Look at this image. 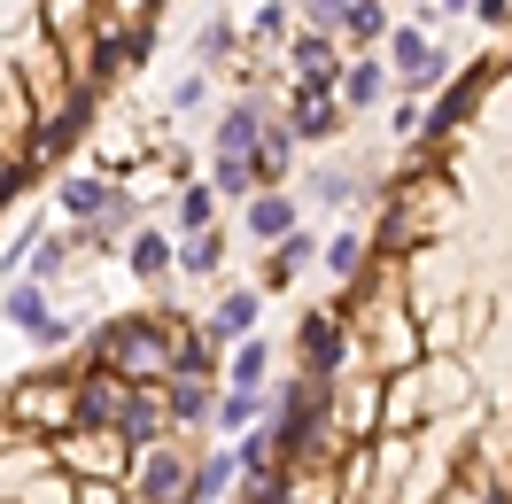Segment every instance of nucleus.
<instances>
[{"label": "nucleus", "instance_id": "obj_38", "mask_svg": "<svg viewBox=\"0 0 512 504\" xmlns=\"http://www.w3.org/2000/svg\"><path fill=\"white\" fill-rule=\"evenodd\" d=\"M474 16H481V24H505V16H512V0H474Z\"/></svg>", "mask_w": 512, "mask_h": 504}, {"label": "nucleus", "instance_id": "obj_36", "mask_svg": "<svg viewBox=\"0 0 512 504\" xmlns=\"http://www.w3.org/2000/svg\"><path fill=\"white\" fill-rule=\"evenodd\" d=\"M32 342H39V349H63V342H70V318H39Z\"/></svg>", "mask_w": 512, "mask_h": 504}, {"label": "nucleus", "instance_id": "obj_20", "mask_svg": "<svg viewBox=\"0 0 512 504\" xmlns=\"http://www.w3.org/2000/svg\"><path fill=\"white\" fill-rule=\"evenodd\" d=\"M109 202H117L109 179H63V210H70V218H101Z\"/></svg>", "mask_w": 512, "mask_h": 504}, {"label": "nucleus", "instance_id": "obj_31", "mask_svg": "<svg viewBox=\"0 0 512 504\" xmlns=\"http://www.w3.org/2000/svg\"><path fill=\"white\" fill-rule=\"evenodd\" d=\"M303 16H311V32H342V16H350V0H303Z\"/></svg>", "mask_w": 512, "mask_h": 504}, {"label": "nucleus", "instance_id": "obj_13", "mask_svg": "<svg viewBox=\"0 0 512 504\" xmlns=\"http://www.w3.org/2000/svg\"><path fill=\"white\" fill-rule=\"evenodd\" d=\"M295 78H303V94H334V86H342V63H334V47H326L319 32L295 39Z\"/></svg>", "mask_w": 512, "mask_h": 504}, {"label": "nucleus", "instance_id": "obj_7", "mask_svg": "<svg viewBox=\"0 0 512 504\" xmlns=\"http://www.w3.org/2000/svg\"><path fill=\"white\" fill-rule=\"evenodd\" d=\"M140 504H194V466L179 450H140Z\"/></svg>", "mask_w": 512, "mask_h": 504}, {"label": "nucleus", "instance_id": "obj_6", "mask_svg": "<svg viewBox=\"0 0 512 504\" xmlns=\"http://www.w3.org/2000/svg\"><path fill=\"white\" fill-rule=\"evenodd\" d=\"M125 442L109 427H70L63 435V481H125Z\"/></svg>", "mask_w": 512, "mask_h": 504}, {"label": "nucleus", "instance_id": "obj_5", "mask_svg": "<svg viewBox=\"0 0 512 504\" xmlns=\"http://www.w3.org/2000/svg\"><path fill=\"white\" fill-rule=\"evenodd\" d=\"M16 435H39V442H63L70 435V380H16L8 388V411H0Z\"/></svg>", "mask_w": 512, "mask_h": 504}, {"label": "nucleus", "instance_id": "obj_19", "mask_svg": "<svg viewBox=\"0 0 512 504\" xmlns=\"http://www.w3.org/2000/svg\"><path fill=\"white\" fill-rule=\"evenodd\" d=\"M249 326H256V295L241 287V295H225V303H218V318H210V342H241Z\"/></svg>", "mask_w": 512, "mask_h": 504}, {"label": "nucleus", "instance_id": "obj_39", "mask_svg": "<svg viewBox=\"0 0 512 504\" xmlns=\"http://www.w3.org/2000/svg\"><path fill=\"white\" fill-rule=\"evenodd\" d=\"M16 442H24V435H16V427H8V419H0V450H16Z\"/></svg>", "mask_w": 512, "mask_h": 504}, {"label": "nucleus", "instance_id": "obj_4", "mask_svg": "<svg viewBox=\"0 0 512 504\" xmlns=\"http://www.w3.org/2000/svg\"><path fill=\"white\" fill-rule=\"evenodd\" d=\"M16 94L32 101L39 125H63L70 117V63H63V47L39 32V24L16 39Z\"/></svg>", "mask_w": 512, "mask_h": 504}, {"label": "nucleus", "instance_id": "obj_11", "mask_svg": "<svg viewBox=\"0 0 512 504\" xmlns=\"http://www.w3.org/2000/svg\"><path fill=\"white\" fill-rule=\"evenodd\" d=\"M163 419H171V427H202V419H218V396L202 388V373L163 380Z\"/></svg>", "mask_w": 512, "mask_h": 504}, {"label": "nucleus", "instance_id": "obj_8", "mask_svg": "<svg viewBox=\"0 0 512 504\" xmlns=\"http://www.w3.org/2000/svg\"><path fill=\"white\" fill-rule=\"evenodd\" d=\"M365 342H373V365H381V380H388V373H404V365H419V357H427V349H419V334L404 326V311H396V303L365 318Z\"/></svg>", "mask_w": 512, "mask_h": 504}, {"label": "nucleus", "instance_id": "obj_16", "mask_svg": "<svg viewBox=\"0 0 512 504\" xmlns=\"http://www.w3.org/2000/svg\"><path fill=\"white\" fill-rule=\"evenodd\" d=\"M249 233L256 241H288L295 233V202L288 194H249Z\"/></svg>", "mask_w": 512, "mask_h": 504}, {"label": "nucleus", "instance_id": "obj_32", "mask_svg": "<svg viewBox=\"0 0 512 504\" xmlns=\"http://www.w3.org/2000/svg\"><path fill=\"white\" fill-rule=\"evenodd\" d=\"M70 504H125V481H70Z\"/></svg>", "mask_w": 512, "mask_h": 504}, {"label": "nucleus", "instance_id": "obj_12", "mask_svg": "<svg viewBox=\"0 0 512 504\" xmlns=\"http://www.w3.org/2000/svg\"><path fill=\"white\" fill-rule=\"evenodd\" d=\"M39 32L63 47V63L86 47V32H94V0H47V16H39Z\"/></svg>", "mask_w": 512, "mask_h": 504}, {"label": "nucleus", "instance_id": "obj_3", "mask_svg": "<svg viewBox=\"0 0 512 504\" xmlns=\"http://www.w3.org/2000/svg\"><path fill=\"white\" fill-rule=\"evenodd\" d=\"M450 225V187L435 179V171H412L404 187L388 194V218H381V249L388 256H412L419 241H435Z\"/></svg>", "mask_w": 512, "mask_h": 504}, {"label": "nucleus", "instance_id": "obj_29", "mask_svg": "<svg viewBox=\"0 0 512 504\" xmlns=\"http://www.w3.org/2000/svg\"><path fill=\"white\" fill-rule=\"evenodd\" d=\"M326 264H334L342 280H357V272H365V241H357V233H342V241L326 249Z\"/></svg>", "mask_w": 512, "mask_h": 504}, {"label": "nucleus", "instance_id": "obj_33", "mask_svg": "<svg viewBox=\"0 0 512 504\" xmlns=\"http://www.w3.org/2000/svg\"><path fill=\"white\" fill-rule=\"evenodd\" d=\"M256 187V171L241 156H218V194H249Z\"/></svg>", "mask_w": 512, "mask_h": 504}, {"label": "nucleus", "instance_id": "obj_40", "mask_svg": "<svg viewBox=\"0 0 512 504\" xmlns=\"http://www.w3.org/2000/svg\"><path fill=\"white\" fill-rule=\"evenodd\" d=\"M443 8H466V0H435V8H427V16H443Z\"/></svg>", "mask_w": 512, "mask_h": 504}, {"label": "nucleus", "instance_id": "obj_23", "mask_svg": "<svg viewBox=\"0 0 512 504\" xmlns=\"http://www.w3.org/2000/svg\"><path fill=\"white\" fill-rule=\"evenodd\" d=\"M233 396H264V342H249L233 357Z\"/></svg>", "mask_w": 512, "mask_h": 504}, {"label": "nucleus", "instance_id": "obj_35", "mask_svg": "<svg viewBox=\"0 0 512 504\" xmlns=\"http://www.w3.org/2000/svg\"><path fill=\"white\" fill-rule=\"evenodd\" d=\"M24 504H70V481H63V473H47V481L24 489Z\"/></svg>", "mask_w": 512, "mask_h": 504}, {"label": "nucleus", "instance_id": "obj_30", "mask_svg": "<svg viewBox=\"0 0 512 504\" xmlns=\"http://www.w3.org/2000/svg\"><path fill=\"white\" fill-rule=\"evenodd\" d=\"M225 481H233V458H210V466L194 473V504H210V497H225Z\"/></svg>", "mask_w": 512, "mask_h": 504}, {"label": "nucleus", "instance_id": "obj_22", "mask_svg": "<svg viewBox=\"0 0 512 504\" xmlns=\"http://www.w3.org/2000/svg\"><path fill=\"white\" fill-rule=\"evenodd\" d=\"M0 318H8V326H24V334H32L39 318H47V295H39L32 280H24V287H8V311H0Z\"/></svg>", "mask_w": 512, "mask_h": 504}, {"label": "nucleus", "instance_id": "obj_34", "mask_svg": "<svg viewBox=\"0 0 512 504\" xmlns=\"http://www.w3.org/2000/svg\"><path fill=\"white\" fill-rule=\"evenodd\" d=\"M350 194H357V171H319V202H334V210H342Z\"/></svg>", "mask_w": 512, "mask_h": 504}, {"label": "nucleus", "instance_id": "obj_10", "mask_svg": "<svg viewBox=\"0 0 512 504\" xmlns=\"http://www.w3.org/2000/svg\"><path fill=\"white\" fill-rule=\"evenodd\" d=\"M295 357H303V373H311V380H334V365H342V318L311 311V318H303V334H295Z\"/></svg>", "mask_w": 512, "mask_h": 504}, {"label": "nucleus", "instance_id": "obj_26", "mask_svg": "<svg viewBox=\"0 0 512 504\" xmlns=\"http://www.w3.org/2000/svg\"><path fill=\"white\" fill-rule=\"evenodd\" d=\"M163 264H171V249H163V233H140V241H132V272H140V280H156Z\"/></svg>", "mask_w": 512, "mask_h": 504}, {"label": "nucleus", "instance_id": "obj_25", "mask_svg": "<svg viewBox=\"0 0 512 504\" xmlns=\"http://www.w3.org/2000/svg\"><path fill=\"white\" fill-rule=\"evenodd\" d=\"M218 264H225V241H218V225H202L187 241V272H218Z\"/></svg>", "mask_w": 512, "mask_h": 504}, {"label": "nucleus", "instance_id": "obj_9", "mask_svg": "<svg viewBox=\"0 0 512 504\" xmlns=\"http://www.w3.org/2000/svg\"><path fill=\"white\" fill-rule=\"evenodd\" d=\"M481 94H489V63H466V70H458V86L435 101V117H419V140H443V132H458L466 117H474Z\"/></svg>", "mask_w": 512, "mask_h": 504}, {"label": "nucleus", "instance_id": "obj_21", "mask_svg": "<svg viewBox=\"0 0 512 504\" xmlns=\"http://www.w3.org/2000/svg\"><path fill=\"white\" fill-rule=\"evenodd\" d=\"M342 101H350V109H373V101H381V63H342Z\"/></svg>", "mask_w": 512, "mask_h": 504}, {"label": "nucleus", "instance_id": "obj_18", "mask_svg": "<svg viewBox=\"0 0 512 504\" xmlns=\"http://www.w3.org/2000/svg\"><path fill=\"white\" fill-rule=\"evenodd\" d=\"M334 125H342V109H334L326 94H303V101L288 109V140H326Z\"/></svg>", "mask_w": 512, "mask_h": 504}, {"label": "nucleus", "instance_id": "obj_28", "mask_svg": "<svg viewBox=\"0 0 512 504\" xmlns=\"http://www.w3.org/2000/svg\"><path fill=\"white\" fill-rule=\"evenodd\" d=\"M342 32H350V39H381V0H350Z\"/></svg>", "mask_w": 512, "mask_h": 504}, {"label": "nucleus", "instance_id": "obj_1", "mask_svg": "<svg viewBox=\"0 0 512 504\" xmlns=\"http://www.w3.org/2000/svg\"><path fill=\"white\" fill-rule=\"evenodd\" d=\"M94 365H101V373H117L125 388H163V380H179V373H202L210 349L179 342L163 318H109L101 342H94Z\"/></svg>", "mask_w": 512, "mask_h": 504}, {"label": "nucleus", "instance_id": "obj_15", "mask_svg": "<svg viewBox=\"0 0 512 504\" xmlns=\"http://www.w3.org/2000/svg\"><path fill=\"white\" fill-rule=\"evenodd\" d=\"M388 55H396V70H404V86H435V78H443V55L427 47V32H396Z\"/></svg>", "mask_w": 512, "mask_h": 504}, {"label": "nucleus", "instance_id": "obj_2", "mask_svg": "<svg viewBox=\"0 0 512 504\" xmlns=\"http://www.w3.org/2000/svg\"><path fill=\"white\" fill-rule=\"evenodd\" d=\"M466 404V365L458 357H419V365H404V373L381 380V435H412L427 411H450Z\"/></svg>", "mask_w": 512, "mask_h": 504}, {"label": "nucleus", "instance_id": "obj_24", "mask_svg": "<svg viewBox=\"0 0 512 504\" xmlns=\"http://www.w3.org/2000/svg\"><path fill=\"white\" fill-rule=\"evenodd\" d=\"M210 218H218V194H210V187H179V225H187V233H202Z\"/></svg>", "mask_w": 512, "mask_h": 504}, {"label": "nucleus", "instance_id": "obj_17", "mask_svg": "<svg viewBox=\"0 0 512 504\" xmlns=\"http://www.w3.org/2000/svg\"><path fill=\"white\" fill-rule=\"evenodd\" d=\"M256 132H264V117H256V101H241V109H225V125H218V156H256Z\"/></svg>", "mask_w": 512, "mask_h": 504}, {"label": "nucleus", "instance_id": "obj_37", "mask_svg": "<svg viewBox=\"0 0 512 504\" xmlns=\"http://www.w3.org/2000/svg\"><path fill=\"white\" fill-rule=\"evenodd\" d=\"M218 419H225V427H249V419H256V396H225Z\"/></svg>", "mask_w": 512, "mask_h": 504}, {"label": "nucleus", "instance_id": "obj_41", "mask_svg": "<svg viewBox=\"0 0 512 504\" xmlns=\"http://www.w3.org/2000/svg\"><path fill=\"white\" fill-rule=\"evenodd\" d=\"M125 504H140V497H125Z\"/></svg>", "mask_w": 512, "mask_h": 504}, {"label": "nucleus", "instance_id": "obj_27", "mask_svg": "<svg viewBox=\"0 0 512 504\" xmlns=\"http://www.w3.org/2000/svg\"><path fill=\"white\" fill-rule=\"evenodd\" d=\"M63 264H70V241L55 233V241H39V249H32V280H63Z\"/></svg>", "mask_w": 512, "mask_h": 504}, {"label": "nucleus", "instance_id": "obj_14", "mask_svg": "<svg viewBox=\"0 0 512 504\" xmlns=\"http://www.w3.org/2000/svg\"><path fill=\"white\" fill-rule=\"evenodd\" d=\"M32 132H39L32 101L16 94V78H8V94H0V156H8V163H24V148H32Z\"/></svg>", "mask_w": 512, "mask_h": 504}]
</instances>
